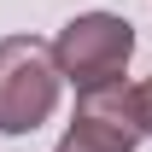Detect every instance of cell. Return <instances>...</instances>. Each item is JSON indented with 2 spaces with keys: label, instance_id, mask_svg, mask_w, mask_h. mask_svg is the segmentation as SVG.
<instances>
[{
  "label": "cell",
  "instance_id": "obj_1",
  "mask_svg": "<svg viewBox=\"0 0 152 152\" xmlns=\"http://www.w3.org/2000/svg\"><path fill=\"white\" fill-rule=\"evenodd\" d=\"M58 64L53 47L35 35L0 41V134H35L58 105Z\"/></svg>",
  "mask_w": 152,
  "mask_h": 152
},
{
  "label": "cell",
  "instance_id": "obj_5",
  "mask_svg": "<svg viewBox=\"0 0 152 152\" xmlns=\"http://www.w3.org/2000/svg\"><path fill=\"white\" fill-rule=\"evenodd\" d=\"M140 117H146V134H152V76L140 82Z\"/></svg>",
  "mask_w": 152,
  "mask_h": 152
},
{
  "label": "cell",
  "instance_id": "obj_3",
  "mask_svg": "<svg viewBox=\"0 0 152 152\" xmlns=\"http://www.w3.org/2000/svg\"><path fill=\"white\" fill-rule=\"evenodd\" d=\"M76 117L88 123H105V129H123V134H146V117H140V88L134 82H99V88H82L76 94Z\"/></svg>",
  "mask_w": 152,
  "mask_h": 152
},
{
  "label": "cell",
  "instance_id": "obj_2",
  "mask_svg": "<svg viewBox=\"0 0 152 152\" xmlns=\"http://www.w3.org/2000/svg\"><path fill=\"white\" fill-rule=\"evenodd\" d=\"M129 53H134V29L117 12H82L53 41V64H58L64 82H76V94L99 88V82H117L123 64H129Z\"/></svg>",
  "mask_w": 152,
  "mask_h": 152
},
{
  "label": "cell",
  "instance_id": "obj_4",
  "mask_svg": "<svg viewBox=\"0 0 152 152\" xmlns=\"http://www.w3.org/2000/svg\"><path fill=\"white\" fill-rule=\"evenodd\" d=\"M53 152H134V134L105 129V123H88V117H76Z\"/></svg>",
  "mask_w": 152,
  "mask_h": 152
}]
</instances>
